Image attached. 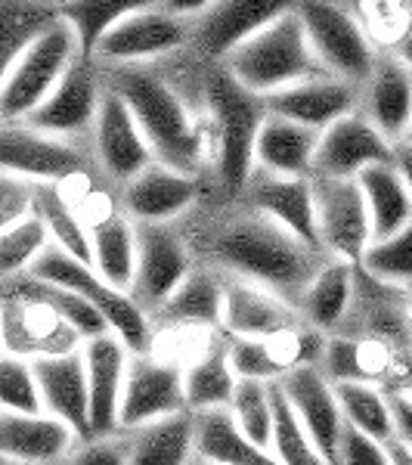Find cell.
<instances>
[{"label": "cell", "instance_id": "obj_43", "mask_svg": "<svg viewBox=\"0 0 412 465\" xmlns=\"http://www.w3.org/2000/svg\"><path fill=\"white\" fill-rule=\"evenodd\" d=\"M366 273H372L376 280L397 282V286H412V223H407L400 232L387 239H376L366 249L363 261Z\"/></svg>", "mask_w": 412, "mask_h": 465}, {"label": "cell", "instance_id": "obj_27", "mask_svg": "<svg viewBox=\"0 0 412 465\" xmlns=\"http://www.w3.org/2000/svg\"><path fill=\"white\" fill-rule=\"evenodd\" d=\"M317 127H307L301 122H291L286 115L270 112L264 127L258 134L254 146V162L260 171L282 177H310L317 164V146H319Z\"/></svg>", "mask_w": 412, "mask_h": 465}, {"label": "cell", "instance_id": "obj_37", "mask_svg": "<svg viewBox=\"0 0 412 465\" xmlns=\"http://www.w3.org/2000/svg\"><path fill=\"white\" fill-rule=\"evenodd\" d=\"M335 394H338L344 419L354 429L372 434L385 444L397 434L394 401H387L376 385H369V381H338Z\"/></svg>", "mask_w": 412, "mask_h": 465}, {"label": "cell", "instance_id": "obj_8", "mask_svg": "<svg viewBox=\"0 0 412 465\" xmlns=\"http://www.w3.org/2000/svg\"><path fill=\"white\" fill-rule=\"evenodd\" d=\"M301 16L326 72L338 74L344 81H354V84L369 81L378 59L372 54L369 37L348 10L326 4V0H310L301 6Z\"/></svg>", "mask_w": 412, "mask_h": 465}, {"label": "cell", "instance_id": "obj_36", "mask_svg": "<svg viewBox=\"0 0 412 465\" xmlns=\"http://www.w3.org/2000/svg\"><path fill=\"white\" fill-rule=\"evenodd\" d=\"M0 10H4V69L63 19L54 0H0Z\"/></svg>", "mask_w": 412, "mask_h": 465}, {"label": "cell", "instance_id": "obj_21", "mask_svg": "<svg viewBox=\"0 0 412 465\" xmlns=\"http://www.w3.org/2000/svg\"><path fill=\"white\" fill-rule=\"evenodd\" d=\"M289 10H295L291 0H214L196 16V37L205 54L227 59L239 44L286 16Z\"/></svg>", "mask_w": 412, "mask_h": 465}, {"label": "cell", "instance_id": "obj_57", "mask_svg": "<svg viewBox=\"0 0 412 465\" xmlns=\"http://www.w3.org/2000/svg\"><path fill=\"white\" fill-rule=\"evenodd\" d=\"M317 465H332V462H329V460H319Z\"/></svg>", "mask_w": 412, "mask_h": 465}, {"label": "cell", "instance_id": "obj_54", "mask_svg": "<svg viewBox=\"0 0 412 465\" xmlns=\"http://www.w3.org/2000/svg\"><path fill=\"white\" fill-rule=\"evenodd\" d=\"M190 465H214V462H208V460H201V456H196V460H192Z\"/></svg>", "mask_w": 412, "mask_h": 465}, {"label": "cell", "instance_id": "obj_29", "mask_svg": "<svg viewBox=\"0 0 412 465\" xmlns=\"http://www.w3.org/2000/svg\"><path fill=\"white\" fill-rule=\"evenodd\" d=\"M131 465H190L196 460V412L183 410L131 429Z\"/></svg>", "mask_w": 412, "mask_h": 465}, {"label": "cell", "instance_id": "obj_44", "mask_svg": "<svg viewBox=\"0 0 412 465\" xmlns=\"http://www.w3.org/2000/svg\"><path fill=\"white\" fill-rule=\"evenodd\" d=\"M0 401H4V410L44 412L41 385H37L34 363L28 357L6 351L4 360H0Z\"/></svg>", "mask_w": 412, "mask_h": 465}, {"label": "cell", "instance_id": "obj_22", "mask_svg": "<svg viewBox=\"0 0 412 465\" xmlns=\"http://www.w3.org/2000/svg\"><path fill=\"white\" fill-rule=\"evenodd\" d=\"M4 320L6 351L19 357L63 354V351H74V341L81 339L54 307L34 302V298L16 295V292H6Z\"/></svg>", "mask_w": 412, "mask_h": 465}, {"label": "cell", "instance_id": "obj_47", "mask_svg": "<svg viewBox=\"0 0 412 465\" xmlns=\"http://www.w3.org/2000/svg\"><path fill=\"white\" fill-rule=\"evenodd\" d=\"M37 183L19 174H0V230L34 212Z\"/></svg>", "mask_w": 412, "mask_h": 465}, {"label": "cell", "instance_id": "obj_17", "mask_svg": "<svg viewBox=\"0 0 412 465\" xmlns=\"http://www.w3.org/2000/svg\"><path fill=\"white\" fill-rule=\"evenodd\" d=\"M34 376L41 385L44 410L59 416L78 431L81 440L93 438L90 425V381H87V363L84 351H63V354L34 357Z\"/></svg>", "mask_w": 412, "mask_h": 465}, {"label": "cell", "instance_id": "obj_20", "mask_svg": "<svg viewBox=\"0 0 412 465\" xmlns=\"http://www.w3.org/2000/svg\"><path fill=\"white\" fill-rule=\"evenodd\" d=\"M359 106V94L354 81H344L338 74H317V78L298 81L282 90L267 94V109L276 115H286L291 122L326 131L338 118L350 115Z\"/></svg>", "mask_w": 412, "mask_h": 465}, {"label": "cell", "instance_id": "obj_50", "mask_svg": "<svg viewBox=\"0 0 412 465\" xmlns=\"http://www.w3.org/2000/svg\"><path fill=\"white\" fill-rule=\"evenodd\" d=\"M394 419H397V431L407 440H412V397H397L394 401Z\"/></svg>", "mask_w": 412, "mask_h": 465}, {"label": "cell", "instance_id": "obj_1", "mask_svg": "<svg viewBox=\"0 0 412 465\" xmlns=\"http://www.w3.org/2000/svg\"><path fill=\"white\" fill-rule=\"evenodd\" d=\"M211 254L239 280L258 282L291 304L301 302L304 289L326 264L319 261V249L260 212L230 221L217 232Z\"/></svg>", "mask_w": 412, "mask_h": 465}, {"label": "cell", "instance_id": "obj_41", "mask_svg": "<svg viewBox=\"0 0 412 465\" xmlns=\"http://www.w3.org/2000/svg\"><path fill=\"white\" fill-rule=\"evenodd\" d=\"M50 242H54V236H50L47 223L37 212L4 227L0 230V270H4V276L25 273Z\"/></svg>", "mask_w": 412, "mask_h": 465}, {"label": "cell", "instance_id": "obj_15", "mask_svg": "<svg viewBox=\"0 0 412 465\" xmlns=\"http://www.w3.org/2000/svg\"><path fill=\"white\" fill-rule=\"evenodd\" d=\"M183 410H190L183 370L146 354H131L122 394V429H140V425Z\"/></svg>", "mask_w": 412, "mask_h": 465}, {"label": "cell", "instance_id": "obj_45", "mask_svg": "<svg viewBox=\"0 0 412 465\" xmlns=\"http://www.w3.org/2000/svg\"><path fill=\"white\" fill-rule=\"evenodd\" d=\"M372 370L376 366L366 357V344L344 341V339H332L326 344L323 372L332 376V385H338V381H369L376 376Z\"/></svg>", "mask_w": 412, "mask_h": 465}, {"label": "cell", "instance_id": "obj_35", "mask_svg": "<svg viewBox=\"0 0 412 465\" xmlns=\"http://www.w3.org/2000/svg\"><path fill=\"white\" fill-rule=\"evenodd\" d=\"M159 0H59V16L74 28L84 56H93L96 44L106 37L124 16Z\"/></svg>", "mask_w": 412, "mask_h": 465}, {"label": "cell", "instance_id": "obj_11", "mask_svg": "<svg viewBox=\"0 0 412 465\" xmlns=\"http://www.w3.org/2000/svg\"><path fill=\"white\" fill-rule=\"evenodd\" d=\"M93 146H96V159L106 168V174L122 180V183L133 180L152 162H159L146 131L137 122V115L124 103V96L118 90H112L109 84L103 90L100 112H96Z\"/></svg>", "mask_w": 412, "mask_h": 465}, {"label": "cell", "instance_id": "obj_30", "mask_svg": "<svg viewBox=\"0 0 412 465\" xmlns=\"http://www.w3.org/2000/svg\"><path fill=\"white\" fill-rule=\"evenodd\" d=\"M372 217V242L387 239L412 223V193L397 162H381L357 177Z\"/></svg>", "mask_w": 412, "mask_h": 465}, {"label": "cell", "instance_id": "obj_34", "mask_svg": "<svg viewBox=\"0 0 412 465\" xmlns=\"http://www.w3.org/2000/svg\"><path fill=\"white\" fill-rule=\"evenodd\" d=\"M183 385H186V407L192 412L230 407L239 385V376L233 363H230V348L217 344L205 357H199L196 363L186 366Z\"/></svg>", "mask_w": 412, "mask_h": 465}, {"label": "cell", "instance_id": "obj_48", "mask_svg": "<svg viewBox=\"0 0 412 465\" xmlns=\"http://www.w3.org/2000/svg\"><path fill=\"white\" fill-rule=\"evenodd\" d=\"M72 465H131V444L112 434L90 438L84 450L72 460Z\"/></svg>", "mask_w": 412, "mask_h": 465}, {"label": "cell", "instance_id": "obj_19", "mask_svg": "<svg viewBox=\"0 0 412 465\" xmlns=\"http://www.w3.org/2000/svg\"><path fill=\"white\" fill-rule=\"evenodd\" d=\"M251 199V208L276 223H282L295 236H301L307 245L323 252L317 227V193H313V177H282L270 171L254 168V174L245 186Z\"/></svg>", "mask_w": 412, "mask_h": 465}, {"label": "cell", "instance_id": "obj_24", "mask_svg": "<svg viewBox=\"0 0 412 465\" xmlns=\"http://www.w3.org/2000/svg\"><path fill=\"white\" fill-rule=\"evenodd\" d=\"M78 440V431L54 412H16L4 410L0 416V450L10 460L25 465L54 462Z\"/></svg>", "mask_w": 412, "mask_h": 465}, {"label": "cell", "instance_id": "obj_4", "mask_svg": "<svg viewBox=\"0 0 412 465\" xmlns=\"http://www.w3.org/2000/svg\"><path fill=\"white\" fill-rule=\"evenodd\" d=\"M223 65L242 84H249L264 96L289 84H298V81L326 74V65L319 63L310 35H307L301 10H289L286 16L254 32L249 41H242L223 59Z\"/></svg>", "mask_w": 412, "mask_h": 465}, {"label": "cell", "instance_id": "obj_6", "mask_svg": "<svg viewBox=\"0 0 412 465\" xmlns=\"http://www.w3.org/2000/svg\"><path fill=\"white\" fill-rule=\"evenodd\" d=\"M81 56H84V50H81L74 28L65 19H59L16 63L4 69V87H0L4 122H22L32 115Z\"/></svg>", "mask_w": 412, "mask_h": 465}, {"label": "cell", "instance_id": "obj_39", "mask_svg": "<svg viewBox=\"0 0 412 465\" xmlns=\"http://www.w3.org/2000/svg\"><path fill=\"white\" fill-rule=\"evenodd\" d=\"M273 391V440H270V453L280 460V465H317L319 456L313 438L307 434L301 416L291 407L286 391L280 388V381H270Z\"/></svg>", "mask_w": 412, "mask_h": 465}, {"label": "cell", "instance_id": "obj_5", "mask_svg": "<svg viewBox=\"0 0 412 465\" xmlns=\"http://www.w3.org/2000/svg\"><path fill=\"white\" fill-rule=\"evenodd\" d=\"M25 273L41 276V280L59 282V286L78 292L81 298H87L90 304L100 307L103 317L109 320L112 332L122 335L124 344L133 351V354H146L149 339H152V335H149L146 311L133 302L127 289L112 286V282L93 264L74 258V254L65 252L63 245L50 242L47 249L41 252V258H37Z\"/></svg>", "mask_w": 412, "mask_h": 465}, {"label": "cell", "instance_id": "obj_53", "mask_svg": "<svg viewBox=\"0 0 412 465\" xmlns=\"http://www.w3.org/2000/svg\"><path fill=\"white\" fill-rule=\"evenodd\" d=\"M397 59L412 69V19H409L407 32H403V37H400V50H397Z\"/></svg>", "mask_w": 412, "mask_h": 465}, {"label": "cell", "instance_id": "obj_52", "mask_svg": "<svg viewBox=\"0 0 412 465\" xmlns=\"http://www.w3.org/2000/svg\"><path fill=\"white\" fill-rule=\"evenodd\" d=\"M394 162H397V168L403 171V177H407V183H409V193H412V146L407 143V140H403V143H397Z\"/></svg>", "mask_w": 412, "mask_h": 465}, {"label": "cell", "instance_id": "obj_32", "mask_svg": "<svg viewBox=\"0 0 412 465\" xmlns=\"http://www.w3.org/2000/svg\"><path fill=\"white\" fill-rule=\"evenodd\" d=\"M223 298H227V282L205 270H190V276L155 311V317L183 326H223Z\"/></svg>", "mask_w": 412, "mask_h": 465}, {"label": "cell", "instance_id": "obj_26", "mask_svg": "<svg viewBox=\"0 0 412 465\" xmlns=\"http://www.w3.org/2000/svg\"><path fill=\"white\" fill-rule=\"evenodd\" d=\"M223 326L236 339H280L291 332V311L286 298L276 292L236 276L233 282H227Z\"/></svg>", "mask_w": 412, "mask_h": 465}, {"label": "cell", "instance_id": "obj_12", "mask_svg": "<svg viewBox=\"0 0 412 465\" xmlns=\"http://www.w3.org/2000/svg\"><path fill=\"white\" fill-rule=\"evenodd\" d=\"M186 41V19L162 6H146L124 16L112 32L96 44L93 56L115 65H146L152 59L174 54Z\"/></svg>", "mask_w": 412, "mask_h": 465}, {"label": "cell", "instance_id": "obj_46", "mask_svg": "<svg viewBox=\"0 0 412 465\" xmlns=\"http://www.w3.org/2000/svg\"><path fill=\"white\" fill-rule=\"evenodd\" d=\"M335 465H391L387 456V444L372 434L354 429V425H344L341 444H338V460Z\"/></svg>", "mask_w": 412, "mask_h": 465}, {"label": "cell", "instance_id": "obj_56", "mask_svg": "<svg viewBox=\"0 0 412 465\" xmlns=\"http://www.w3.org/2000/svg\"><path fill=\"white\" fill-rule=\"evenodd\" d=\"M407 143L412 146V124H409V134H407Z\"/></svg>", "mask_w": 412, "mask_h": 465}, {"label": "cell", "instance_id": "obj_23", "mask_svg": "<svg viewBox=\"0 0 412 465\" xmlns=\"http://www.w3.org/2000/svg\"><path fill=\"white\" fill-rule=\"evenodd\" d=\"M196 193L199 186L190 171L152 162L124 183V214H131L137 223H171L196 202Z\"/></svg>", "mask_w": 412, "mask_h": 465}, {"label": "cell", "instance_id": "obj_49", "mask_svg": "<svg viewBox=\"0 0 412 465\" xmlns=\"http://www.w3.org/2000/svg\"><path fill=\"white\" fill-rule=\"evenodd\" d=\"M214 0H159L162 10L174 13L180 19H190V16H201V13L211 6Z\"/></svg>", "mask_w": 412, "mask_h": 465}, {"label": "cell", "instance_id": "obj_9", "mask_svg": "<svg viewBox=\"0 0 412 465\" xmlns=\"http://www.w3.org/2000/svg\"><path fill=\"white\" fill-rule=\"evenodd\" d=\"M0 168L6 174H19L34 183H63L81 174L84 159L69 143V137H56L28 122H4L0 131Z\"/></svg>", "mask_w": 412, "mask_h": 465}, {"label": "cell", "instance_id": "obj_3", "mask_svg": "<svg viewBox=\"0 0 412 465\" xmlns=\"http://www.w3.org/2000/svg\"><path fill=\"white\" fill-rule=\"evenodd\" d=\"M208 115L214 124V146H217V171L230 190H245L258 168L254 146L264 127L270 109L267 96L251 90L223 65L208 74L205 81Z\"/></svg>", "mask_w": 412, "mask_h": 465}, {"label": "cell", "instance_id": "obj_58", "mask_svg": "<svg viewBox=\"0 0 412 465\" xmlns=\"http://www.w3.org/2000/svg\"><path fill=\"white\" fill-rule=\"evenodd\" d=\"M409 397H412V379H409Z\"/></svg>", "mask_w": 412, "mask_h": 465}, {"label": "cell", "instance_id": "obj_13", "mask_svg": "<svg viewBox=\"0 0 412 465\" xmlns=\"http://www.w3.org/2000/svg\"><path fill=\"white\" fill-rule=\"evenodd\" d=\"M397 146L378 131L363 112H350L319 134L313 174L326 177H359L366 168L394 162Z\"/></svg>", "mask_w": 412, "mask_h": 465}, {"label": "cell", "instance_id": "obj_55", "mask_svg": "<svg viewBox=\"0 0 412 465\" xmlns=\"http://www.w3.org/2000/svg\"><path fill=\"white\" fill-rule=\"evenodd\" d=\"M4 465H25V462H19V460H10V456H4Z\"/></svg>", "mask_w": 412, "mask_h": 465}, {"label": "cell", "instance_id": "obj_7", "mask_svg": "<svg viewBox=\"0 0 412 465\" xmlns=\"http://www.w3.org/2000/svg\"><path fill=\"white\" fill-rule=\"evenodd\" d=\"M313 193H317V227L323 249L332 258L359 264L372 245V217L359 180L313 174Z\"/></svg>", "mask_w": 412, "mask_h": 465}, {"label": "cell", "instance_id": "obj_51", "mask_svg": "<svg viewBox=\"0 0 412 465\" xmlns=\"http://www.w3.org/2000/svg\"><path fill=\"white\" fill-rule=\"evenodd\" d=\"M387 456H391V465H412V440L403 438L400 431L387 440Z\"/></svg>", "mask_w": 412, "mask_h": 465}, {"label": "cell", "instance_id": "obj_10", "mask_svg": "<svg viewBox=\"0 0 412 465\" xmlns=\"http://www.w3.org/2000/svg\"><path fill=\"white\" fill-rule=\"evenodd\" d=\"M190 270V252L171 223H137V273L131 298L143 311H159Z\"/></svg>", "mask_w": 412, "mask_h": 465}, {"label": "cell", "instance_id": "obj_18", "mask_svg": "<svg viewBox=\"0 0 412 465\" xmlns=\"http://www.w3.org/2000/svg\"><path fill=\"white\" fill-rule=\"evenodd\" d=\"M103 90L96 74L90 72L87 56H81L69 72L63 74V81L54 87V94L37 106L32 115L22 122L41 127L56 137H81L96 124V112H100Z\"/></svg>", "mask_w": 412, "mask_h": 465}, {"label": "cell", "instance_id": "obj_38", "mask_svg": "<svg viewBox=\"0 0 412 465\" xmlns=\"http://www.w3.org/2000/svg\"><path fill=\"white\" fill-rule=\"evenodd\" d=\"M34 212L44 217L50 236L56 245H63L65 252H72L74 258L93 264V249H90V227L81 221V214L74 212L69 202L63 199L56 183H37L34 196Z\"/></svg>", "mask_w": 412, "mask_h": 465}, {"label": "cell", "instance_id": "obj_40", "mask_svg": "<svg viewBox=\"0 0 412 465\" xmlns=\"http://www.w3.org/2000/svg\"><path fill=\"white\" fill-rule=\"evenodd\" d=\"M280 339H236L230 344V363L239 379H260L276 381L295 366V335L291 348H280Z\"/></svg>", "mask_w": 412, "mask_h": 465}, {"label": "cell", "instance_id": "obj_42", "mask_svg": "<svg viewBox=\"0 0 412 465\" xmlns=\"http://www.w3.org/2000/svg\"><path fill=\"white\" fill-rule=\"evenodd\" d=\"M230 410H233L236 422L242 425V431L270 450V440H273V391H270V381L239 379Z\"/></svg>", "mask_w": 412, "mask_h": 465}, {"label": "cell", "instance_id": "obj_14", "mask_svg": "<svg viewBox=\"0 0 412 465\" xmlns=\"http://www.w3.org/2000/svg\"><path fill=\"white\" fill-rule=\"evenodd\" d=\"M280 381V388L286 391L291 401V407L301 416L307 434L313 438L319 456L335 465L338 460V444H341V431L348 425L335 394V385L329 381V376L319 366H291Z\"/></svg>", "mask_w": 412, "mask_h": 465}, {"label": "cell", "instance_id": "obj_25", "mask_svg": "<svg viewBox=\"0 0 412 465\" xmlns=\"http://www.w3.org/2000/svg\"><path fill=\"white\" fill-rule=\"evenodd\" d=\"M366 118L397 146L407 140L412 124V69L400 59H381L363 90Z\"/></svg>", "mask_w": 412, "mask_h": 465}, {"label": "cell", "instance_id": "obj_2", "mask_svg": "<svg viewBox=\"0 0 412 465\" xmlns=\"http://www.w3.org/2000/svg\"><path fill=\"white\" fill-rule=\"evenodd\" d=\"M109 87L118 90L137 115L155 149V159L192 174L201 155V134L177 90L146 65H118L109 78Z\"/></svg>", "mask_w": 412, "mask_h": 465}, {"label": "cell", "instance_id": "obj_31", "mask_svg": "<svg viewBox=\"0 0 412 465\" xmlns=\"http://www.w3.org/2000/svg\"><path fill=\"white\" fill-rule=\"evenodd\" d=\"M93 267L118 289L131 292L137 273V221L131 214H103L90 223Z\"/></svg>", "mask_w": 412, "mask_h": 465}, {"label": "cell", "instance_id": "obj_16", "mask_svg": "<svg viewBox=\"0 0 412 465\" xmlns=\"http://www.w3.org/2000/svg\"><path fill=\"white\" fill-rule=\"evenodd\" d=\"M131 354L133 351L115 332H103L96 339H87L84 344L93 438H103V434L122 429V394H124Z\"/></svg>", "mask_w": 412, "mask_h": 465}, {"label": "cell", "instance_id": "obj_59", "mask_svg": "<svg viewBox=\"0 0 412 465\" xmlns=\"http://www.w3.org/2000/svg\"><path fill=\"white\" fill-rule=\"evenodd\" d=\"M409 307H412V298H409Z\"/></svg>", "mask_w": 412, "mask_h": 465}, {"label": "cell", "instance_id": "obj_33", "mask_svg": "<svg viewBox=\"0 0 412 465\" xmlns=\"http://www.w3.org/2000/svg\"><path fill=\"white\" fill-rule=\"evenodd\" d=\"M350 292H354V264L344 258H332L319 267V273L310 280V286L301 295V311L310 320V326L329 329L335 326L350 304Z\"/></svg>", "mask_w": 412, "mask_h": 465}, {"label": "cell", "instance_id": "obj_28", "mask_svg": "<svg viewBox=\"0 0 412 465\" xmlns=\"http://www.w3.org/2000/svg\"><path fill=\"white\" fill-rule=\"evenodd\" d=\"M196 456L214 465H280L267 447L242 431L230 407L196 412Z\"/></svg>", "mask_w": 412, "mask_h": 465}]
</instances>
